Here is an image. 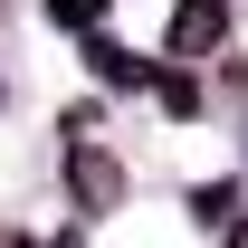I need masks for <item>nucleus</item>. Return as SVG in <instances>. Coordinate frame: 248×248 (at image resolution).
<instances>
[{
	"instance_id": "obj_1",
	"label": "nucleus",
	"mask_w": 248,
	"mask_h": 248,
	"mask_svg": "<svg viewBox=\"0 0 248 248\" xmlns=\"http://www.w3.org/2000/svg\"><path fill=\"white\" fill-rule=\"evenodd\" d=\"M210 38H219V0H182V19H172V48H182V58H201Z\"/></svg>"
},
{
	"instance_id": "obj_2",
	"label": "nucleus",
	"mask_w": 248,
	"mask_h": 248,
	"mask_svg": "<svg viewBox=\"0 0 248 248\" xmlns=\"http://www.w3.org/2000/svg\"><path fill=\"white\" fill-rule=\"evenodd\" d=\"M77 201H86V210L115 201V162H105V153H77Z\"/></svg>"
},
{
	"instance_id": "obj_3",
	"label": "nucleus",
	"mask_w": 248,
	"mask_h": 248,
	"mask_svg": "<svg viewBox=\"0 0 248 248\" xmlns=\"http://www.w3.org/2000/svg\"><path fill=\"white\" fill-rule=\"evenodd\" d=\"M86 58H95V77H105V86H143V58H124L115 38H95Z\"/></svg>"
},
{
	"instance_id": "obj_4",
	"label": "nucleus",
	"mask_w": 248,
	"mask_h": 248,
	"mask_svg": "<svg viewBox=\"0 0 248 248\" xmlns=\"http://www.w3.org/2000/svg\"><path fill=\"white\" fill-rule=\"evenodd\" d=\"M229 201H239L229 182H210V191H191V219H201V229H219V219H229Z\"/></svg>"
},
{
	"instance_id": "obj_5",
	"label": "nucleus",
	"mask_w": 248,
	"mask_h": 248,
	"mask_svg": "<svg viewBox=\"0 0 248 248\" xmlns=\"http://www.w3.org/2000/svg\"><path fill=\"white\" fill-rule=\"evenodd\" d=\"M95 10H105V0H48V19H67V29H86Z\"/></svg>"
},
{
	"instance_id": "obj_6",
	"label": "nucleus",
	"mask_w": 248,
	"mask_h": 248,
	"mask_svg": "<svg viewBox=\"0 0 248 248\" xmlns=\"http://www.w3.org/2000/svg\"><path fill=\"white\" fill-rule=\"evenodd\" d=\"M229 248H248V229H239V239H229Z\"/></svg>"
}]
</instances>
